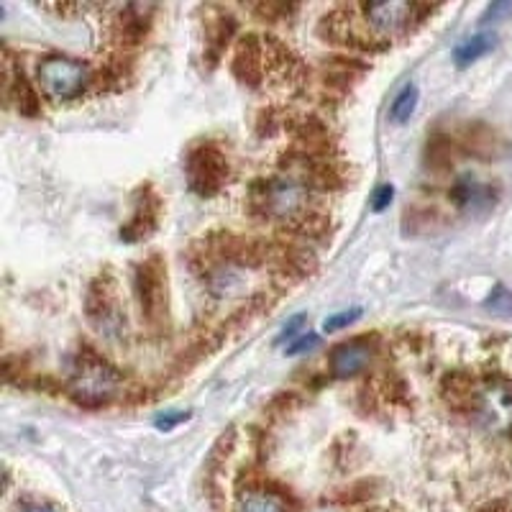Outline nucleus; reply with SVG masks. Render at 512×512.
Returning a JSON list of instances; mask_svg holds the SVG:
<instances>
[{"label":"nucleus","mask_w":512,"mask_h":512,"mask_svg":"<svg viewBox=\"0 0 512 512\" xmlns=\"http://www.w3.org/2000/svg\"><path fill=\"white\" fill-rule=\"evenodd\" d=\"M118 390V374L95 354H85L77 361L70 379V397L82 408H103Z\"/></svg>","instance_id":"f257e3e1"},{"label":"nucleus","mask_w":512,"mask_h":512,"mask_svg":"<svg viewBox=\"0 0 512 512\" xmlns=\"http://www.w3.org/2000/svg\"><path fill=\"white\" fill-rule=\"evenodd\" d=\"M254 208L264 216L282 218V221H300L308 208V190L295 180H269L256 182L251 190Z\"/></svg>","instance_id":"f03ea898"},{"label":"nucleus","mask_w":512,"mask_h":512,"mask_svg":"<svg viewBox=\"0 0 512 512\" xmlns=\"http://www.w3.org/2000/svg\"><path fill=\"white\" fill-rule=\"evenodd\" d=\"M39 85L49 100L67 103L75 100L82 90L88 88L90 70L82 62L70 57H47L39 64Z\"/></svg>","instance_id":"7ed1b4c3"},{"label":"nucleus","mask_w":512,"mask_h":512,"mask_svg":"<svg viewBox=\"0 0 512 512\" xmlns=\"http://www.w3.org/2000/svg\"><path fill=\"white\" fill-rule=\"evenodd\" d=\"M187 180L200 195H216L228 180V159L213 144L192 149L187 157Z\"/></svg>","instance_id":"20e7f679"},{"label":"nucleus","mask_w":512,"mask_h":512,"mask_svg":"<svg viewBox=\"0 0 512 512\" xmlns=\"http://www.w3.org/2000/svg\"><path fill=\"white\" fill-rule=\"evenodd\" d=\"M136 292H139L141 313L149 320H159L167 308V272L159 256H149L136 267Z\"/></svg>","instance_id":"39448f33"},{"label":"nucleus","mask_w":512,"mask_h":512,"mask_svg":"<svg viewBox=\"0 0 512 512\" xmlns=\"http://www.w3.org/2000/svg\"><path fill=\"white\" fill-rule=\"evenodd\" d=\"M479 420L495 431H512V390L505 384L489 382L479 387L474 408Z\"/></svg>","instance_id":"423d86ee"},{"label":"nucleus","mask_w":512,"mask_h":512,"mask_svg":"<svg viewBox=\"0 0 512 512\" xmlns=\"http://www.w3.org/2000/svg\"><path fill=\"white\" fill-rule=\"evenodd\" d=\"M361 13L367 18V24L379 34H397V31L408 29L410 21L420 13L413 3H402V0H387V3H367L361 6Z\"/></svg>","instance_id":"0eeeda50"},{"label":"nucleus","mask_w":512,"mask_h":512,"mask_svg":"<svg viewBox=\"0 0 512 512\" xmlns=\"http://www.w3.org/2000/svg\"><path fill=\"white\" fill-rule=\"evenodd\" d=\"M88 315L93 323H98L100 331L116 333L123 326V313L118 308L116 290L108 280H100L88 292Z\"/></svg>","instance_id":"6e6552de"},{"label":"nucleus","mask_w":512,"mask_h":512,"mask_svg":"<svg viewBox=\"0 0 512 512\" xmlns=\"http://www.w3.org/2000/svg\"><path fill=\"white\" fill-rule=\"evenodd\" d=\"M374 349L369 338H354V341H346V344H338L336 349L331 351V374L338 379L354 377V374L364 372L372 361Z\"/></svg>","instance_id":"1a4fd4ad"},{"label":"nucleus","mask_w":512,"mask_h":512,"mask_svg":"<svg viewBox=\"0 0 512 512\" xmlns=\"http://www.w3.org/2000/svg\"><path fill=\"white\" fill-rule=\"evenodd\" d=\"M461 146L477 159H497L505 152V144H502L500 136L484 123H472L466 128L464 136H461Z\"/></svg>","instance_id":"9d476101"},{"label":"nucleus","mask_w":512,"mask_h":512,"mask_svg":"<svg viewBox=\"0 0 512 512\" xmlns=\"http://www.w3.org/2000/svg\"><path fill=\"white\" fill-rule=\"evenodd\" d=\"M157 198L152 200V203H139L136 205V213L134 218L126 223V226L121 228V239L126 241H139L144 239V236H149V233L154 231V226H157Z\"/></svg>","instance_id":"9b49d317"},{"label":"nucleus","mask_w":512,"mask_h":512,"mask_svg":"<svg viewBox=\"0 0 512 512\" xmlns=\"http://www.w3.org/2000/svg\"><path fill=\"white\" fill-rule=\"evenodd\" d=\"M451 198L459 208H477V205H492V187L479 185L477 180L472 177H461L459 182L454 185V192H451Z\"/></svg>","instance_id":"f8f14e48"},{"label":"nucleus","mask_w":512,"mask_h":512,"mask_svg":"<svg viewBox=\"0 0 512 512\" xmlns=\"http://www.w3.org/2000/svg\"><path fill=\"white\" fill-rule=\"evenodd\" d=\"M264 54L262 49L256 47L254 39H249L246 44H241L239 54H236V64H233V70H236V75L241 77L244 82H249V85H254L259 77H262V70H264Z\"/></svg>","instance_id":"ddd939ff"},{"label":"nucleus","mask_w":512,"mask_h":512,"mask_svg":"<svg viewBox=\"0 0 512 512\" xmlns=\"http://www.w3.org/2000/svg\"><path fill=\"white\" fill-rule=\"evenodd\" d=\"M208 285L210 292L218 297H228L241 287V272L236 264L226 262V264H218L216 269H210L208 274Z\"/></svg>","instance_id":"4468645a"},{"label":"nucleus","mask_w":512,"mask_h":512,"mask_svg":"<svg viewBox=\"0 0 512 512\" xmlns=\"http://www.w3.org/2000/svg\"><path fill=\"white\" fill-rule=\"evenodd\" d=\"M492 47H495V34H477L472 39L461 41L459 47L454 49V59L459 67H466V64H472L479 57H484Z\"/></svg>","instance_id":"2eb2a0df"},{"label":"nucleus","mask_w":512,"mask_h":512,"mask_svg":"<svg viewBox=\"0 0 512 512\" xmlns=\"http://www.w3.org/2000/svg\"><path fill=\"white\" fill-rule=\"evenodd\" d=\"M236 512H287L285 502L269 492H249L239 500Z\"/></svg>","instance_id":"dca6fc26"},{"label":"nucleus","mask_w":512,"mask_h":512,"mask_svg":"<svg viewBox=\"0 0 512 512\" xmlns=\"http://www.w3.org/2000/svg\"><path fill=\"white\" fill-rule=\"evenodd\" d=\"M418 108V88L415 85H408V88L402 90L390 105V121L392 123H405L410 121V116L415 113Z\"/></svg>","instance_id":"f3484780"},{"label":"nucleus","mask_w":512,"mask_h":512,"mask_svg":"<svg viewBox=\"0 0 512 512\" xmlns=\"http://www.w3.org/2000/svg\"><path fill=\"white\" fill-rule=\"evenodd\" d=\"M451 162H454V149H451V141L443 139V136H436V139L428 141V167L446 169Z\"/></svg>","instance_id":"a211bd4d"},{"label":"nucleus","mask_w":512,"mask_h":512,"mask_svg":"<svg viewBox=\"0 0 512 512\" xmlns=\"http://www.w3.org/2000/svg\"><path fill=\"white\" fill-rule=\"evenodd\" d=\"M487 308L489 313L495 315H512V292L507 290V287L497 285L495 290H492V295H489Z\"/></svg>","instance_id":"6ab92c4d"},{"label":"nucleus","mask_w":512,"mask_h":512,"mask_svg":"<svg viewBox=\"0 0 512 512\" xmlns=\"http://www.w3.org/2000/svg\"><path fill=\"white\" fill-rule=\"evenodd\" d=\"M359 318H361L359 308L344 310V313H336V315H331V318H326L323 328H326V331H341V328H349L351 323H356Z\"/></svg>","instance_id":"aec40b11"},{"label":"nucleus","mask_w":512,"mask_h":512,"mask_svg":"<svg viewBox=\"0 0 512 512\" xmlns=\"http://www.w3.org/2000/svg\"><path fill=\"white\" fill-rule=\"evenodd\" d=\"M320 344V336L318 333H305V336H300L297 341H292L290 346H287V356H297V354H305V351L315 349V346Z\"/></svg>","instance_id":"412c9836"},{"label":"nucleus","mask_w":512,"mask_h":512,"mask_svg":"<svg viewBox=\"0 0 512 512\" xmlns=\"http://www.w3.org/2000/svg\"><path fill=\"white\" fill-rule=\"evenodd\" d=\"M392 198H395V187L379 185L377 190L372 192V208L377 210V213H382V210L392 203Z\"/></svg>","instance_id":"4be33fe9"},{"label":"nucleus","mask_w":512,"mask_h":512,"mask_svg":"<svg viewBox=\"0 0 512 512\" xmlns=\"http://www.w3.org/2000/svg\"><path fill=\"white\" fill-rule=\"evenodd\" d=\"M187 418H190L187 413H164V415H159V418H157V428H159V431H172L175 425L185 423Z\"/></svg>","instance_id":"5701e85b"},{"label":"nucleus","mask_w":512,"mask_h":512,"mask_svg":"<svg viewBox=\"0 0 512 512\" xmlns=\"http://www.w3.org/2000/svg\"><path fill=\"white\" fill-rule=\"evenodd\" d=\"M510 13H512V3H495V6L487 8L482 21H500V18L510 16Z\"/></svg>","instance_id":"b1692460"},{"label":"nucleus","mask_w":512,"mask_h":512,"mask_svg":"<svg viewBox=\"0 0 512 512\" xmlns=\"http://www.w3.org/2000/svg\"><path fill=\"white\" fill-rule=\"evenodd\" d=\"M26 512H57L54 507H44V505H36V507H29Z\"/></svg>","instance_id":"393cba45"},{"label":"nucleus","mask_w":512,"mask_h":512,"mask_svg":"<svg viewBox=\"0 0 512 512\" xmlns=\"http://www.w3.org/2000/svg\"><path fill=\"white\" fill-rule=\"evenodd\" d=\"M510 433H512V431H510Z\"/></svg>","instance_id":"a878e982"}]
</instances>
